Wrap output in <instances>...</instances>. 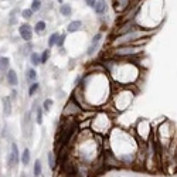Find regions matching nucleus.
I'll list each match as a JSON object with an SVG mask.
<instances>
[{
  "label": "nucleus",
  "mask_w": 177,
  "mask_h": 177,
  "mask_svg": "<svg viewBox=\"0 0 177 177\" xmlns=\"http://www.w3.org/2000/svg\"><path fill=\"white\" fill-rule=\"evenodd\" d=\"M19 163V150H17V145L13 143L12 145V152L9 156V167H16V165Z\"/></svg>",
  "instance_id": "f257e3e1"
},
{
  "label": "nucleus",
  "mask_w": 177,
  "mask_h": 177,
  "mask_svg": "<svg viewBox=\"0 0 177 177\" xmlns=\"http://www.w3.org/2000/svg\"><path fill=\"white\" fill-rule=\"evenodd\" d=\"M19 31H20V36H21V38H23L24 41H30V40H31L33 30H31V27H30L28 24H23L19 28Z\"/></svg>",
  "instance_id": "f03ea898"
},
{
  "label": "nucleus",
  "mask_w": 177,
  "mask_h": 177,
  "mask_svg": "<svg viewBox=\"0 0 177 177\" xmlns=\"http://www.w3.org/2000/svg\"><path fill=\"white\" fill-rule=\"evenodd\" d=\"M23 129H24V136L30 138V136H31V122H30V114H25L24 115Z\"/></svg>",
  "instance_id": "7ed1b4c3"
},
{
  "label": "nucleus",
  "mask_w": 177,
  "mask_h": 177,
  "mask_svg": "<svg viewBox=\"0 0 177 177\" xmlns=\"http://www.w3.org/2000/svg\"><path fill=\"white\" fill-rule=\"evenodd\" d=\"M101 38L102 36L101 34H96L94 37V40H92V43H91V45H89V48H88V55H92L95 51L98 50V47H99V41H101Z\"/></svg>",
  "instance_id": "20e7f679"
},
{
  "label": "nucleus",
  "mask_w": 177,
  "mask_h": 177,
  "mask_svg": "<svg viewBox=\"0 0 177 177\" xmlns=\"http://www.w3.org/2000/svg\"><path fill=\"white\" fill-rule=\"evenodd\" d=\"M7 81L10 85H17L19 84V78H17V72L16 71H9L7 72Z\"/></svg>",
  "instance_id": "39448f33"
},
{
  "label": "nucleus",
  "mask_w": 177,
  "mask_h": 177,
  "mask_svg": "<svg viewBox=\"0 0 177 177\" xmlns=\"http://www.w3.org/2000/svg\"><path fill=\"white\" fill-rule=\"evenodd\" d=\"M3 109H4V115L12 114V102H10V99L7 96L3 98Z\"/></svg>",
  "instance_id": "423d86ee"
},
{
  "label": "nucleus",
  "mask_w": 177,
  "mask_h": 177,
  "mask_svg": "<svg viewBox=\"0 0 177 177\" xmlns=\"http://www.w3.org/2000/svg\"><path fill=\"white\" fill-rule=\"evenodd\" d=\"M81 27H82V23H81V21H78V20H76V21H71L70 24H68V31L70 33L78 31Z\"/></svg>",
  "instance_id": "0eeeda50"
},
{
  "label": "nucleus",
  "mask_w": 177,
  "mask_h": 177,
  "mask_svg": "<svg viewBox=\"0 0 177 177\" xmlns=\"http://www.w3.org/2000/svg\"><path fill=\"white\" fill-rule=\"evenodd\" d=\"M95 12L98 13V14H101L106 10V4H105V1L103 0H99V1H96V4H95Z\"/></svg>",
  "instance_id": "6e6552de"
},
{
  "label": "nucleus",
  "mask_w": 177,
  "mask_h": 177,
  "mask_svg": "<svg viewBox=\"0 0 177 177\" xmlns=\"http://www.w3.org/2000/svg\"><path fill=\"white\" fill-rule=\"evenodd\" d=\"M41 63H43L41 57L38 55L37 52H33V54H31V64H33V65H40Z\"/></svg>",
  "instance_id": "1a4fd4ad"
},
{
  "label": "nucleus",
  "mask_w": 177,
  "mask_h": 177,
  "mask_svg": "<svg viewBox=\"0 0 177 177\" xmlns=\"http://www.w3.org/2000/svg\"><path fill=\"white\" fill-rule=\"evenodd\" d=\"M60 12L63 16H70L71 14V6L70 4H63V6L60 7Z\"/></svg>",
  "instance_id": "9d476101"
},
{
  "label": "nucleus",
  "mask_w": 177,
  "mask_h": 177,
  "mask_svg": "<svg viewBox=\"0 0 177 177\" xmlns=\"http://www.w3.org/2000/svg\"><path fill=\"white\" fill-rule=\"evenodd\" d=\"M9 63H10V61H9V58H6V57H3L1 58V64H0V65H1V72H9Z\"/></svg>",
  "instance_id": "9b49d317"
},
{
  "label": "nucleus",
  "mask_w": 177,
  "mask_h": 177,
  "mask_svg": "<svg viewBox=\"0 0 177 177\" xmlns=\"http://www.w3.org/2000/svg\"><path fill=\"white\" fill-rule=\"evenodd\" d=\"M21 162H23V165H28L30 163V152L25 149L24 152H23V156H21Z\"/></svg>",
  "instance_id": "f8f14e48"
},
{
  "label": "nucleus",
  "mask_w": 177,
  "mask_h": 177,
  "mask_svg": "<svg viewBox=\"0 0 177 177\" xmlns=\"http://www.w3.org/2000/svg\"><path fill=\"white\" fill-rule=\"evenodd\" d=\"M58 37H60V36H58L57 33H54V34H51V37L48 38V45H50V47H52V45H55V44H57Z\"/></svg>",
  "instance_id": "ddd939ff"
},
{
  "label": "nucleus",
  "mask_w": 177,
  "mask_h": 177,
  "mask_svg": "<svg viewBox=\"0 0 177 177\" xmlns=\"http://www.w3.org/2000/svg\"><path fill=\"white\" fill-rule=\"evenodd\" d=\"M27 79H28V81H36V79H37V72L30 68V70L27 71Z\"/></svg>",
  "instance_id": "4468645a"
},
{
  "label": "nucleus",
  "mask_w": 177,
  "mask_h": 177,
  "mask_svg": "<svg viewBox=\"0 0 177 177\" xmlns=\"http://www.w3.org/2000/svg\"><path fill=\"white\" fill-rule=\"evenodd\" d=\"M40 9H41V1H40V0H33V3H31L33 12H38Z\"/></svg>",
  "instance_id": "2eb2a0df"
},
{
  "label": "nucleus",
  "mask_w": 177,
  "mask_h": 177,
  "mask_svg": "<svg viewBox=\"0 0 177 177\" xmlns=\"http://www.w3.org/2000/svg\"><path fill=\"white\" fill-rule=\"evenodd\" d=\"M34 174L36 176H41V163H40V160H37L36 165H34Z\"/></svg>",
  "instance_id": "dca6fc26"
},
{
  "label": "nucleus",
  "mask_w": 177,
  "mask_h": 177,
  "mask_svg": "<svg viewBox=\"0 0 177 177\" xmlns=\"http://www.w3.org/2000/svg\"><path fill=\"white\" fill-rule=\"evenodd\" d=\"M44 28H45V23H44V21H38L37 24H36V31H37V33L44 31Z\"/></svg>",
  "instance_id": "f3484780"
},
{
  "label": "nucleus",
  "mask_w": 177,
  "mask_h": 177,
  "mask_svg": "<svg viewBox=\"0 0 177 177\" xmlns=\"http://www.w3.org/2000/svg\"><path fill=\"white\" fill-rule=\"evenodd\" d=\"M48 162H50V167L54 169V167H55V159H54V154H52V153H48Z\"/></svg>",
  "instance_id": "a211bd4d"
},
{
  "label": "nucleus",
  "mask_w": 177,
  "mask_h": 177,
  "mask_svg": "<svg viewBox=\"0 0 177 177\" xmlns=\"http://www.w3.org/2000/svg\"><path fill=\"white\" fill-rule=\"evenodd\" d=\"M51 105H52V101H51V99H45L44 103H43V108H44V111H50V109H51Z\"/></svg>",
  "instance_id": "6ab92c4d"
},
{
  "label": "nucleus",
  "mask_w": 177,
  "mask_h": 177,
  "mask_svg": "<svg viewBox=\"0 0 177 177\" xmlns=\"http://www.w3.org/2000/svg\"><path fill=\"white\" fill-rule=\"evenodd\" d=\"M135 52V48H122L118 51V54H132Z\"/></svg>",
  "instance_id": "aec40b11"
},
{
  "label": "nucleus",
  "mask_w": 177,
  "mask_h": 177,
  "mask_svg": "<svg viewBox=\"0 0 177 177\" xmlns=\"http://www.w3.org/2000/svg\"><path fill=\"white\" fill-rule=\"evenodd\" d=\"M21 14H23V17H24V19H30V17H31V14H33V10H31V9H27V10H24Z\"/></svg>",
  "instance_id": "412c9836"
},
{
  "label": "nucleus",
  "mask_w": 177,
  "mask_h": 177,
  "mask_svg": "<svg viewBox=\"0 0 177 177\" xmlns=\"http://www.w3.org/2000/svg\"><path fill=\"white\" fill-rule=\"evenodd\" d=\"M41 122H43V116H41V109L38 108V109H37V123L40 125Z\"/></svg>",
  "instance_id": "4be33fe9"
},
{
  "label": "nucleus",
  "mask_w": 177,
  "mask_h": 177,
  "mask_svg": "<svg viewBox=\"0 0 177 177\" xmlns=\"http://www.w3.org/2000/svg\"><path fill=\"white\" fill-rule=\"evenodd\" d=\"M30 50H31V44H27L25 47H23V54H24V55H27V54L30 52Z\"/></svg>",
  "instance_id": "5701e85b"
},
{
  "label": "nucleus",
  "mask_w": 177,
  "mask_h": 177,
  "mask_svg": "<svg viewBox=\"0 0 177 177\" xmlns=\"http://www.w3.org/2000/svg\"><path fill=\"white\" fill-rule=\"evenodd\" d=\"M37 89H38V84H33V87L30 88V91H28V94L33 95L34 92H36V91H37Z\"/></svg>",
  "instance_id": "b1692460"
},
{
  "label": "nucleus",
  "mask_w": 177,
  "mask_h": 177,
  "mask_svg": "<svg viewBox=\"0 0 177 177\" xmlns=\"http://www.w3.org/2000/svg\"><path fill=\"white\" fill-rule=\"evenodd\" d=\"M85 3H87L89 7H95V4H96V0H85Z\"/></svg>",
  "instance_id": "393cba45"
},
{
  "label": "nucleus",
  "mask_w": 177,
  "mask_h": 177,
  "mask_svg": "<svg viewBox=\"0 0 177 177\" xmlns=\"http://www.w3.org/2000/svg\"><path fill=\"white\" fill-rule=\"evenodd\" d=\"M48 55H50V52H48V50L44 51V54H43V57H41V60H43V63H45L47 61V58H48Z\"/></svg>",
  "instance_id": "a878e982"
},
{
  "label": "nucleus",
  "mask_w": 177,
  "mask_h": 177,
  "mask_svg": "<svg viewBox=\"0 0 177 177\" xmlns=\"http://www.w3.org/2000/svg\"><path fill=\"white\" fill-rule=\"evenodd\" d=\"M64 36H61V37H58V41H57V45L58 47H63V44H64Z\"/></svg>",
  "instance_id": "bb28decb"
},
{
  "label": "nucleus",
  "mask_w": 177,
  "mask_h": 177,
  "mask_svg": "<svg viewBox=\"0 0 177 177\" xmlns=\"http://www.w3.org/2000/svg\"><path fill=\"white\" fill-rule=\"evenodd\" d=\"M10 24H13V23H16V17H14V12L10 13V21H9Z\"/></svg>",
  "instance_id": "cd10ccee"
},
{
  "label": "nucleus",
  "mask_w": 177,
  "mask_h": 177,
  "mask_svg": "<svg viewBox=\"0 0 177 177\" xmlns=\"http://www.w3.org/2000/svg\"><path fill=\"white\" fill-rule=\"evenodd\" d=\"M58 1H60V3H63V0H58Z\"/></svg>",
  "instance_id": "c85d7f7f"
}]
</instances>
